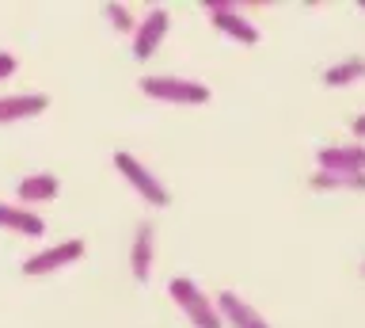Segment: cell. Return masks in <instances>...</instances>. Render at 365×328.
<instances>
[{"label":"cell","instance_id":"obj_9","mask_svg":"<svg viewBox=\"0 0 365 328\" xmlns=\"http://www.w3.org/2000/svg\"><path fill=\"white\" fill-rule=\"evenodd\" d=\"M50 107V96L46 92H8L0 96V126H11V122H27L34 115Z\"/></svg>","mask_w":365,"mask_h":328},{"label":"cell","instance_id":"obj_10","mask_svg":"<svg viewBox=\"0 0 365 328\" xmlns=\"http://www.w3.org/2000/svg\"><path fill=\"white\" fill-rule=\"evenodd\" d=\"M57 191H61V179L53 172H31L16 184V199H19V207L34 210V207H42V202H53Z\"/></svg>","mask_w":365,"mask_h":328},{"label":"cell","instance_id":"obj_8","mask_svg":"<svg viewBox=\"0 0 365 328\" xmlns=\"http://www.w3.org/2000/svg\"><path fill=\"white\" fill-rule=\"evenodd\" d=\"M213 302H217V313H221L225 328H270V321H267V317H262L255 305L244 298V294L221 290Z\"/></svg>","mask_w":365,"mask_h":328},{"label":"cell","instance_id":"obj_6","mask_svg":"<svg viewBox=\"0 0 365 328\" xmlns=\"http://www.w3.org/2000/svg\"><path fill=\"white\" fill-rule=\"evenodd\" d=\"M168 27H171V16L168 8H148V12L137 19V31H133V58L137 61H148L153 54L160 50V42L168 39Z\"/></svg>","mask_w":365,"mask_h":328},{"label":"cell","instance_id":"obj_12","mask_svg":"<svg viewBox=\"0 0 365 328\" xmlns=\"http://www.w3.org/2000/svg\"><path fill=\"white\" fill-rule=\"evenodd\" d=\"M0 229H8L16 237H42L46 222H42V214L19 207V202H0Z\"/></svg>","mask_w":365,"mask_h":328},{"label":"cell","instance_id":"obj_5","mask_svg":"<svg viewBox=\"0 0 365 328\" xmlns=\"http://www.w3.org/2000/svg\"><path fill=\"white\" fill-rule=\"evenodd\" d=\"M84 241L80 237H68L61 244H50V248H38L34 256L23 259V275L27 279H42V275H57L61 267L76 264V259H84Z\"/></svg>","mask_w":365,"mask_h":328},{"label":"cell","instance_id":"obj_16","mask_svg":"<svg viewBox=\"0 0 365 328\" xmlns=\"http://www.w3.org/2000/svg\"><path fill=\"white\" fill-rule=\"evenodd\" d=\"M19 69V61H16V54L11 50H0V81H8L11 73Z\"/></svg>","mask_w":365,"mask_h":328},{"label":"cell","instance_id":"obj_18","mask_svg":"<svg viewBox=\"0 0 365 328\" xmlns=\"http://www.w3.org/2000/svg\"><path fill=\"white\" fill-rule=\"evenodd\" d=\"M361 275H365V264H361Z\"/></svg>","mask_w":365,"mask_h":328},{"label":"cell","instance_id":"obj_13","mask_svg":"<svg viewBox=\"0 0 365 328\" xmlns=\"http://www.w3.org/2000/svg\"><path fill=\"white\" fill-rule=\"evenodd\" d=\"M365 76V58H346V61H335L324 69V84L327 88H350Z\"/></svg>","mask_w":365,"mask_h":328},{"label":"cell","instance_id":"obj_11","mask_svg":"<svg viewBox=\"0 0 365 328\" xmlns=\"http://www.w3.org/2000/svg\"><path fill=\"white\" fill-rule=\"evenodd\" d=\"M316 161L324 172H350L358 176L365 172V145H324V149L316 153Z\"/></svg>","mask_w":365,"mask_h":328},{"label":"cell","instance_id":"obj_14","mask_svg":"<svg viewBox=\"0 0 365 328\" xmlns=\"http://www.w3.org/2000/svg\"><path fill=\"white\" fill-rule=\"evenodd\" d=\"M312 191H365V172L350 176V172H324V168H316Z\"/></svg>","mask_w":365,"mask_h":328},{"label":"cell","instance_id":"obj_1","mask_svg":"<svg viewBox=\"0 0 365 328\" xmlns=\"http://www.w3.org/2000/svg\"><path fill=\"white\" fill-rule=\"evenodd\" d=\"M141 92L156 104H175V107H202L210 104V84L194 81V76H179V73H148L141 76Z\"/></svg>","mask_w":365,"mask_h":328},{"label":"cell","instance_id":"obj_7","mask_svg":"<svg viewBox=\"0 0 365 328\" xmlns=\"http://www.w3.org/2000/svg\"><path fill=\"white\" fill-rule=\"evenodd\" d=\"M153 264H156V222L141 218L133 225V241H130V271L137 282L153 279Z\"/></svg>","mask_w":365,"mask_h":328},{"label":"cell","instance_id":"obj_4","mask_svg":"<svg viewBox=\"0 0 365 328\" xmlns=\"http://www.w3.org/2000/svg\"><path fill=\"white\" fill-rule=\"evenodd\" d=\"M205 16L213 19V27L221 31L225 39L232 42H244V46H255L259 42V27L247 19L244 4H236V0H205Z\"/></svg>","mask_w":365,"mask_h":328},{"label":"cell","instance_id":"obj_3","mask_svg":"<svg viewBox=\"0 0 365 328\" xmlns=\"http://www.w3.org/2000/svg\"><path fill=\"white\" fill-rule=\"evenodd\" d=\"M168 294H171L175 309L182 313V321H187L190 328H225L221 313H217V302H213L194 279L175 275V279L168 282Z\"/></svg>","mask_w":365,"mask_h":328},{"label":"cell","instance_id":"obj_2","mask_svg":"<svg viewBox=\"0 0 365 328\" xmlns=\"http://www.w3.org/2000/svg\"><path fill=\"white\" fill-rule=\"evenodd\" d=\"M110 164H114V172H118L125 184H130L137 195H141L153 210H164V207H171V191H168V184L160 179L153 168H148L141 156H133L130 149H114L110 153Z\"/></svg>","mask_w":365,"mask_h":328},{"label":"cell","instance_id":"obj_15","mask_svg":"<svg viewBox=\"0 0 365 328\" xmlns=\"http://www.w3.org/2000/svg\"><path fill=\"white\" fill-rule=\"evenodd\" d=\"M103 16L114 24V31H125V35H133V31H137V19H133V12L125 4H103Z\"/></svg>","mask_w":365,"mask_h":328},{"label":"cell","instance_id":"obj_17","mask_svg":"<svg viewBox=\"0 0 365 328\" xmlns=\"http://www.w3.org/2000/svg\"><path fill=\"white\" fill-rule=\"evenodd\" d=\"M354 138H358V141H365V111H361L358 119H354Z\"/></svg>","mask_w":365,"mask_h":328}]
</instances>
